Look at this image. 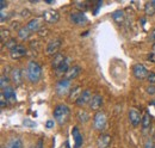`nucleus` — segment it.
<instances>
[{"label": "nucleus", "instance_id": "nucleus-6", "mask_svg": "<svg viewBox=\"0 0 155 148\" xmlns=\"http://www.w3.org/2000/svg\"><path fill=\"white\" fill-rule=\"evenodd\" d=\"M133 74H134V76H135L136 79H138V80H143V79H147L148 78V69L143 66V65H141V63H137L135 65L134 67H133Z\"/></svg>", "mask_w": 155, "mask_h": 148}, {"label": "nucleus", "instance_id": "nucleus-9", "mask_svg": "<svg viewBox=\"0 0 155 148\" xmlns=\"http://www.w3.org/2000/svg\"><path fill=\"white\" fill-rule=\"evenodd\" d=\"M43 18H39V17H36V18H32L28 24H26V28L31 31V32H38L39 30L43 29Z\"/></svg>", "mask_w": 155, "mask_h": 148}, {"label": "nucleus", "instance_id": "nucleus-20", "mask_svg": "<svg viewBox=\"0 0 155 148\" xmlns=\"http://www.w3.org/2000/svg\"><path fill=\"white\" fill-rule=\"evenodd\" d=\"M112 19L116 22L117 24H123L125 20V13L123 10H117L112 13Z\"/></svg>", "mask_w": 155, "mask_h": 148}, {"label": "nucleus", "instance_id": "nucleus-26", "mask_svg": "<svg viewBox=\"0 0 155 148\" xmlns=\"http://www.w3.org/2000/svg\"><path fill=\"white\" fill-rule=\"evenodd\" d=\"M7 148H23V141L19 137H15L12 139L8 145H7Z\"/></svg>", "mask_w": 155, "mask_h": 148}, {"label": "nucleus", "instance_id": "nucleus-38", "mask_svg": "<svg viewBox=\"0 0 155 148\" xmlns=\"http://www.w3.org/2000/svg\"><path fill=\"white\" fill-rule=\"evenodd\" d=\"M101 5H103L101 1H97V5H96V7H94V8H96V10H94V15H97L98 13V11H99V8H100Z\"/></svg>", "mask_w": 155, "mask_h": 148}, {"label": "nucleus", "instance_id": "nucleus-10", "mask_svg": "<svg viewBox=\"0 0 155 148\" xmlns=\"http://www.w3.org/2000/svg\"><path fill=\"white\" fill-rule=\"evenodd\" d=\"M69 18H71V22L75 25H85L88 23L86 15L82 12H73V13H71Z\"/></svg>", "mask_w": 155, "mask_h": 148}, {"label": "nucleus", "instance_id": "nucleus-34", "mask_svg": "<svg viewBox=\"0 0 155 148\" xmlns=\"http://www.w3.org/2000/svg\"><path fill=\"white\" fill-rule=\"evenodd\" d=\"M147 60H148L149 62H153V63H155V53H154V52L148 54V56H147Z\"/></svg>", "mask_w": 155, "mask_h": 148}, {"label": "nucleus", "instance_id": "nucleus-30", "mask_svg": "<svg viewBox=\"0 0 155 148\" xmlns=\"http://www.w3.org/2000/svg\"><path fill=\"white\" fill-rule=\"evenodd\" d=\"M74 4L77 5L78 8H80V10H87L88 8V2L87 1H75Z\"/></svg>", "mask_w": 155, "mask_h": 148}, {"label": "nucleus", "instance_id": "nucleus-41", "mask_svg": "<svg viewBox=\"0 0 155 148\" xmlns=\"http://www.w3.org/2000/svg\"><path fill=\"white\" fill-rule=\"evenodd\" d=\"M35 148H43V141H42V140H38V142H37V145H36Z\"/></svg>", "mask_w": 155, "mask_h": 148}, {"label": "nucleus", "instance_id": "nucleus-13", "mask_svg": "<svg viewBox=\"0 0 155 148\" xmlns=\"http://www.w3.org/2000/svg\"><path fill=\"white\" fill-rule=\"evenodd\" d=\"M26 54V47H24L23 44H18L16 48H13L10 52V55L12 59H20Z\"/></svg>", "mask_w": 155, "mask_h": 148}, {"label": "nucleus", "instance_id": "nucleus-7", "mask_svg": "<svg viewBox=\"0 0 155 148\" xmlns=\"http://www.w3.org/2000/svg\"><path fill=\"white\" fill-rule=\"evenodd\" d=\"M42 18L44 22H47L49 24H54V23H58L60 20V13L56 10H47L43 12Z\"/></svg>", "mask_w": 155, "mask_h": 148}, {"label": "nucleus", "instance_id": "nucleus-25", "mask_svg": "<svg viewBox=\"0 0 155 148\" xmlns=\"http://www.w3.org/2000/svg\"><path fill=\"white\" fill-rule=\"evenodd\" d=\"M141 126H142V129L143 130H147L150 127V115H149V112H146V113L143 115Z\"/></svg>", "mask_w": 155, "mask_h": 148}, {"label": "nucleus", "instance_id": "nucleus-18", "mask_svg": "<svg viewBox=\"0 0 155 148\" xmlns=\"http://www.w3.org/2000/svg\"><path fill=\"white\" fill-rule=\"evenodd\" d=\"M11 79H12V81H13L16 85H20V84H21V81H23V75H21V71H20L19 68L12 69V72H11Z\"/></svg>", "mask_w": 155, "mask_h": 148}, {"label": "nucleus", "instance_id": "nucleus-5", "mask_svg": "<svg viewBox=\"0 0 155 148\" xmlns=\"http://www.w3.org/2000/svg\"><path fill=\"white\" fill-rule=\"evenodd\" d=\"M55 90H56V93H58V96L67 94V93L69 92V90H71V81L67 80V79H64V78L61 79L58 84H56Z\"/></svg>", "mask_w": 155, "mask_h": 148}, {"label": "nucleus", "instance_id": "nucleus-28", "mask_svg": "<svg viewBox=\"0 0 155 148\" xmlns=\"http://www.w3.org/2000/svg\"><path fill=\"white\" fill-rule=\"evenodd\" d=\"M8 84H10V79H8V76L5 75V74H2L1 78H0V87H1V90L4 91L5 89H7V87H8Z\"/></svg>", "mask_w": 155, "mask_h": 148}, {"label": "nucleus", "instance_id": "nucleus-42", "mask_svg": "<svg viewBox=\"0 0 155 148\" xmlns=\"http://www.w3.org/2000/svg\"><path fill=\"white\" fill-rule=\"evenodd\" d=\"M45 126H47V128H51V127L54 126V122H53V121H48Z\"/></svg>", "mask_w": 155, "mask_h": 148}, {"label": "nucleus", "instance_id": "nucleus-21", "mask_svg": "<svg viewBox=\"0 0 155 148\" xmlns=\"http://www.w3.org/2000/svg\"><path fill=\"white\" fill-rule=\"evenodd\" d=\"M144 13L149 17L155 15V0L154 1H147L144 4Z\"/></svg>", "mask_w": 155, "mask_h": 148}, {"label": "nucleus", "instance_id": "nucleus-33", "mask_svg": "<svg viewBox=\"0 0 155 148\" xmlns=\"http://www.w3.org/2000/svg\"><path fill=\"white\" fill-rule=\"evenodd\" d=\"M6 104H7V99L5 98L4 93L1 92V94H0V106H1V108H5Z\"/></svg>", "mask_w": 155, "mask_h": 148}, {"label": "nucleus", "instance_id": "nucleus-8", "mask_svg": "<svg viewBox=\"0 0 155 148\" xmlns=\"http://www.w3.org/2000/svg\"><path fill=\"white\" fill-rule=\"evenodd\" d=\"M128 116H129V121L131 123L133 127H138L142 122V116H141V112L135 109V108H131L129 109V112H128Z\"/></svg>", "mask_w": 155, "mask_h": 148}, {"label": "nucleus", "instance_id": "nucleus-44", "mask_svg": "<svg viewBox=\"0 0 155 148\" xmlns=\"http://www.w3.org/2000/svg\"><path fill=\"white\" fill-rule=\"evenodd\" d=\"M154 148H155V147H154Z\"/></svg>", "mask_w": 155, "mask_h": 148}, {"label": "nucleus", "instance_id": "nucleus-16", "mask_svg": "<svg viewBox=\"0 0 155 148\" xmlns=\"http://www.w3.org/2000/svg\"><path fill=\"white\" fill-rule=\"evenodd\" d=\"M103 105V98L100 94H94L91 99V103H90V108L92 110H98L99 108H101Z\"/></svg>", "mask_w": 155, "mask_h": 148}, {"label": "nucleus", "instance_id": "nucleus-11", "mask_svg": "<svg viewBox=\"0 0 155 148\" xmlns=\"http://www.w3.org/2000/svg\"><path fill=\"white\" fill-rule=\"evenodd\" d=\"M91 99H92V92L91 90H84L82 93L80 94L79 99L77 102V105L78 106H85L86 104H90L91 103Z\"/></svg>", "mask_w": 155, "mask_h": 148}, {"label": "nucleus", "instance_id": "nucleus-36", "mask_svg": "<svg viewBox=\"0 0 155 148\" xmlns=\"http://www.w3.org/2000/svg\"><path fill=\"white\" fill-rule=\"evenodd\" d=\"M148 39H149V42H154L155 43V28L153 29V31L150 32V35L148 37Z\"/></svg>", "mask_w": 155, "mask_h": 148}, {"label": "nucleus", "instance_id": "nucleus-19", "mask_svg": "<svg viewBox=\"0 0 155 148\" xmlns=\"http://www.w3.org/2000/svg\"><path fill=\"white\" fill-rule=\"evenodd\" d=\"M2 93H4V96H5V98L7 99V102L8 103H15L16 102V92H15V90L12 89V87H7V89H5L4 91H2Z\"/></svg>", "mask_w": 155, "mask_h": 148}, {"label": "nucleus", "instance_id": "nucleus-12", "mask_svg": "<svg viewBox=\"0 0 155 148\" xmlns=\"http://www.w3.org/2000/svg\"><path fill=\"white\" fill-rule=\"evenodd\" d=\"M71 62H72V59L67 56V59L64 60V62H63L60 67H58L56 69H54L56 76H64L66 73H67V72L71 69V67H72V66H71Z\"/></svg>", "mask_w": 155, "mask_h": 148}, {"label": "nucleus", "instance_id": "nucleus-24", "mask_svg": "<svg viewBox=\"0 0 155 148\" xmlns=\"http://www.w3.org/2000/svg\"><path fill=\"white\" fill-rule=\"evenodd\" d=\"M31 34H32V32L26 28V25H25V26H23V28H20L19 30H18V37H19V39H21V41L28 39Z\"/></svg>", "mask_w": 155, "mask_h": 148}, {"label": "nucleus", "instance_id": "nucleus-37", "mask_svg": "<svg viewBox=\"0 0 155 148\" xmlns=\"http://www.w3.org/2000/svg\"><path fill=\"white\" fill-rule=\"evenodd\" d=\"M6 6H7V1L1 0V1H0V11H4V10L6 8Z\"/></svg>", "mask_w": 155, "mask_h": 148}, {"label": "nucleus", "instance_id": "nucleus-27", "mask_svg": "<svg viewBox=\"0 0 155 148\" xmlns=\"http://www.w3.org/2000/svg\"><path fill=\"white\" fill-rule=\"evenodd\" d=\"M77 116H78V119H79L81 123H86V122L90 119V116H88V113H87L86 111H84V110L78 111Z\"/></svg>", "mask_w": 155, "mask_h": 148}, {"label": "nucleus", "instance_id": "nucleus-3", "mask_svg": "<svg viewBox=\"0 0 155 148\" xmlns=\"http://www.w3.org/2000/svg\"><path fill=\"white\" fill-rule=\"evenodd\" d=\"M61 45H62V41H61L60 38H54V39H51V41L47 44V47H45V53H47L48 55L55 56L56 54H58V50H60Z\"/></svg>", "mask_w": 155, "mask_h": 148}, {"label": "nucleus", "instance_id": "nucleus-39", "mask_svg": "<svg viewBox=\"0 0 155 148\" xmlns=\"http://www.w3.org/2000/svg\"><path fill=\"white\" fill-rule=\"evenodd\" d=\"M155 146L153 145V142L152 141H147L146 142V145H144V148H154Z\"/></svg>", "mask_w": 155, "mask_h": 148}, {"label": "nucleus", "instance_id": "nucleus-40", "mask_svg": "<svg viewBox=\"0 0 155 148\" xmlns=\"http://www.w3.org/2000/svg\"><path fill=\"white\" fill-rule=\"evenodd\" d=\"M61 148H71V146H69V142H68V141H64V142L61 145Z\"/></svg>", "mask_w": 155, "mask_h": 148}, {"label": "nucleus", "instance_id": "nucleus-23", "mask_svg": "<svg viewBox=\"0 0 155 148\" xmlns=\"http://www.w3.org/2000/svg\"><path fill=\"white\" fill-rule=\"evenodd\" d=\"M81 93H82V90H81L80 86L73 87V90H72L71 93H69V100H71V102H77Z\"/></svg>", "mask_w": 155, "mask_h": 148}, {"label": "nucleus", "instance_id": "nucleus-4", "mask_svg": "<svg viewBox=\"0 0 155 148\" xmlns=\"http://www.w3.org/2000/svg\"><path fill=\"white\" fill-rule=\"evenodd\" d=\"M106 121H107L106 115L104 112H97L93 118V126L97 130L101 131V130H104L105 126H106Z\"/></svg>", "mask_w": 155, "mask_h": 148}, {"label": "nucleus", "instance_id": "nucleus-2", "mask_svg": "<svg viewBox=\"0 0 155 148\" xmlns=\"http://www.w3.org/2000/svg\"><path fill=\"white\" fill-rule=\"evenodd\" d=\"M69 116H71V110L66 104H58L54 109V118L60 126L66 124Z\"/></svg>", "mask_w": 155, "mask_h": 148}, {"label": "nucleus", "instance_id": "nucleus-35", "mask_svg": "<svg viewBox=\"0 0 155 148\" xmlns=\"http://www.w3.org/2000/svg\"><path fill=\"white\" fill-rule=\"evenodd\" d=\"M147 92L149 93V94H155V86L154 85H149V86L147 87Z\"/></svg>", "mask_w": 155, "mask_h": 148}, {"label": "nucleus", "instance_id": "nucleus-14", "mask_svg": "<svg viewBox=\"0 0 155 148\" xmlns=\"http://www.w3.org/2000/svg\"><path fill=\"white\" fill-rule=\"evenodd\" d=\"M72 136H73V140H74V147H81L82 146V135H81V133H80L78 127H74L72 129Z\"/></svg>", "mask_w": 155, "mask_h": 148}, {"label": "nucleus", "instance_id": "nucleus-15", "mask_svg": "<svg viewBox=\"0 0 155 148\" xmlns=\"http://www.w3.org/2000/svg\"><path fill=\"white\" fill-rule=\"evenodd\" d=\"M80 73H81V68H80V66H72L71 69H69V71L66 73V75H64V79L72 81L73 79L78 78V75H79Z\"/></svg>", "mask_w": 155, "mask_h": 148}, {"label": "nucleus", "instance_id": "nucleus-29", "mask_svg": "<svg viewBox=\"0 0 155 148\" xmlns=\"http://www.w3.org/2000/svg\"><path fill=\"white\" fill-rule=\"evenodd\" d=\"M18 44H17V41L15 39V38H11V39H8L7 42H5V47L7 48V49H10V52L13 49V48H16Z\"/></svg>", "mask_w": 155, "mask_h": 148}, {"label": "nucleus", "instance_id": "nucleus-22", "mask_svg": "<svg viewBox=\"0 0 155 148\" xmlns=\"http://www.w3.org/2000/svg\"><path fill=\"white\" fill-rule=\"evenodd\" d=\"M67 59V56H64L63 54H56V55L54 56V60H53V68L54 69H56L58 67H60L63 62H64V60Z\"/></svg>", "mask_w": 155, "mask_h": 148}, {"label": "nucleus", "instance_id": "nucleus-43", "mask_svg": "<svg viewBox=\"0 0 155 148\" xmlns=\"http://www.w3.org/2000/svg\"><path fill=\"white\" fill-rule=\"evenodd\" d=\"M153 52H154V53H155V43H154V44H153Z\"/></svg>", "mask_w": 155, "mask_h": 148}, {"label": "nucleus", "instance_id": "nucleus-32", "mask_svg": "<svg viewBox=\"0 0 155 148\" xmlns=\"http://www.w3.org/2000/svg\"><path fill=\"white\" fill-rule=\"evenodd\" d=\"M147 80L149 81V84H152V85H155V73H154V72H149V74H148V78H147Z\"/></svg>", "mask_w": 155, "mask_h": 148}, {"label": "nucleus", "instance_id": "nucleus-31", "mask_svg": "<svg viewBox=\"0 0 155 148\" xmlns=\"http://www.w3.org/2000/svg\"><path fill=\"white\" fill-rule=\"evenodd\" d=\"M1 39H2V41L6 39V42H7L8 39H11V38H10V31H8V30L1 29Z\"/></svg>", "mask_w": 155, "mask_h": 148}, {"label": "nucleus", "instance_id": "nucleus-17", "mask_svg": "<svg viewBox=\"0 0 155 148\" xmlns=\"http://www.w3.org/2000/svg\"><path fill=\"white\" fill-rule=\"evenodd\" d=\"M111 143V137L106 134H103L98 139V147L99 148H107Z\"/></svg>", "mask_w": 155, "mask_h": 148}, {"label": "nucleus", "instance_id": "nucleus-1", "mask_svg": "<svg viewBox=\"0 0 155 148\" xmlns=\"http://www.w3.org/2000/svg\"><path fill=\"white\" fill-rule=\"evenodd\" d=\"M26 78L30 82L36 84L42 78V68L36 61H30L26 67Z\"/></svg>", "mask_w": 155, "mask_h": 148}]
</instances>
